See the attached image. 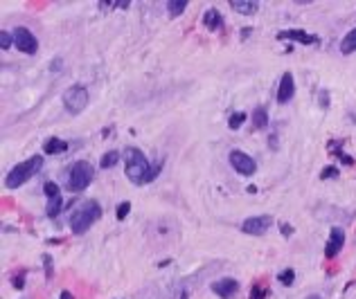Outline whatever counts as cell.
<instances>
[{"label":"cell","mask_w":356,"mask_h":299,"mask_svg":"<svg viewBox=\"0 0 356 299\" xmlns=\"http://www.w3.org/2000/svg\"><path fill=\"white\" fill-rule=\"evenodd\" d=\"M124 157H127L124 173H127V178L131 180L133 185H138V187L156 180V176L160 173L162 165H151L149 157H146L140 149H135V146H129V149L124 151Z\"/></svg>","instance_id":"6da1fadb"},{"label":"cell","mask_w":356,"mask_h":299,"mask_svg":"<svg viewBox=\"0 0 356 299\" xmlns=\"http://www.w3.org/2000/svg\"><path fill=\"white\" fill-rule=\"evenodd\" d=\"M99 218H101V205L99 202L97 200H83L70 212V221H68V225H70L72 234L81 236V234H86Z\"/></svg>","instance_id":"7a4b0ae2"},{"label":"cell","mask_w":356,"mask_h":299,"mask_svg":"<svg viewBox=\"0 0 356 299\" xmlns=\"http://www.w3.org/2000/svg\"><path fill=\"white\" fill-rule=\"evenodd\" d=\"M41 169H43V155L27 157V160H23V162H18V165H14L7 171V176H5V187L11 189V191L20 189L23 185H25L27 180H32L38 171H41Z\"/></svg>","instance_id":"3957f363"},{"label":"cell","mask_w":356,"mask_h":299,"mask_svg":"<svg viewBox=\"0 0 356 299\" xmlns=\"http://www.w3.org/2000/svg\"><path fill=\"white\" fill-rule=\"evenodd\" d=\"M95 178V169L88 160H77L72 162L70 169H68V176H66V187L68 191L72 194H79V191L88 189V185L93 182Z\"/></svg>","instance_id":"277c9868"},{"label":"cell","mask_w":356,"mask_h":299,"mask_svg":"<svg viewBox=\"0 0 356 299\" xmlns=\"http://www.w3.org/2000/svg\"><path fill=\"white\" fill-rule=\"evenodd\" d=\"M61 101H64V108L70 112V115H81V112L88 108V104H90L88 88L81 86V83H75V86H70V88L64 90Z\"/></svg>","instance_id":"5b68a950"},{"label":"cell","mask_w":356,"mask_h":299,"mask_svg":"<svg viewBox=\"0 0 356 299\" xmlns=\"http://www.w3.org/2000/svg\"><path fill=\"white\" fill-rule=\"evenodd\" d=\"M273 227V216L268 214H259V216H248L241 223V232L248 236H264L268 229Z\"/></svg>","instance_id":"8992f818"},{"label":"cell","mask_w":356,"mask_h":299,"mask_svg":"<svg viewBox=\"0 0 356 299\" xmlns=\"http://www.w3.org/2000/svg\"><path fill=\"white\" fill-rule=\"evenodd\" d=\"M228 160H230V167H233L235 171L239 173V176H253V173L257 171L255 157H250L248 153H244V151H239V149H233V151H230Z\"/></svg>","instance_id":"52a82bcc"},{"label":"cell","mask_w":356,"mask_h":299,"mask_svg":"<svg viewBox=\"0 0 356 299\" xmlns=\"http://www.w3.org/2000/svg\"><path fill=\"white\" fill-rule=\"evenodd\" d=\"M11 34H14V45L20 50L23 54L34 56V54L38 52V38L34 36V34L27 30V27L20 25V27H16V30L11 32Z\"/></svg>","instance_id":"ba28073f"},{"label":"cell","mask_w":356,"mask_h":299,"mask_svg":"<svg viewBox=\"0 0 356 299\" xmlns=\"http://www.w3.org/2000/svg\"><path fill=\"white\" fill-rule=\"evenodd\" d=\"M345 241H347V234L343 227H331L329 229V239H327V245H325V257L327 259H334L341 255V250L345 247Z\"/></svg>","instance_id":"9c48e42d"},{"label":"cell","mask_w":356,"mask_h":299,"mask_svg":"<svg viewBox=\"0 0 356 299\" xmlns=\"http://www.w3.org/2000/svg\"><path fill=\"white\" fill-rule=\"evenodd\" d=\"M275 97H278V104H282V106L289 104V101L296 97V79H293L291 72H284V75H282Z\"/></svg>","instance_id":"30bf717a"},{"label":"cell","mask_w":356,"mask_h":299,"mask_svg":"<svg viewBox=\"0 0 356 299\" xmlns=\"http://www.w3.org/2000/svg\"><path fill=\"white\" fill-rule=\"evenodd\" d=\"M237 290H239V281L233 279V277H223V279H219L212 284V292L219 295L221 299H230Z\"/></svg>","instance_id":"8fae6325"},{"label":"cell","mask_w":356,"mask_h":299,"mask_svg":"<svg viewBox=\"0 0 356 299\" xmlns=\"http://www.w3.org/2000/svg\"><path fill=\"white\" fill-rule=\"evenodd\" d=\"M278 38H289V41H296V43H300V45H318L320 43V38L318 36H313V34H309V32H304V30H284V32H280L278 34Z\"/></svg>","instance_id":"7c38bea8"},{"label":"cell","mask_w":356,"mask_h":299,"mask_svg":"<svg viewBox=\"0 0 356 299\" xmlns=\"http://www.w3.org/2000/svg\"><path fill=\"white\" fill-rule=\"evenodd\" d=\"M230 7H233L237 14L244 16H253L259 11V3L257 0H230Z\"/></svg>","instance_id":"4fadbf2b"},{"label":"cell","mask_w":356,"mask_h":299,"mask_svg":"<svg viewBox=\"0 0 356 299\" xmlns=\"http://www.w3.org/2000/svg\"><path fill=\"white\" fill-rule=\"evenodd\" d=\"M66 151H68V142L61 137H50V140H45V144H43L45 155H59V153H66Z\"/></svg>","instance_id":"5bb4252c"},{"label":"cell","mask_w":356,"mask_h":299,"mask_svg":"<svg viewBox=\"0 0 356 299\" xmlns=\"http://www.w3.org/2000/svg\"><path fill=\"white\" fill-rule=\"evenodd\" d=\"M203 25L207 27V30H221L223 27V18H221V14H219V9H214V7H210L203 14Z\"/></svg>","instance_id":"9a60e30c"},{"label":"cell","mask_w":356,"mask_h":299,"mask_svg":"<svg viewBox=\"0 0 356 299\" xmlns=\"http://www.w3.org/2000/svg\"><path fill=\"white\" fill-rule=\"evenodd\" d=\"M253 128L255 131H264V128H268V110H266V106H257L255 110H253Z\"/></svg>","instance_id":"2e32d148"},{"label":"cell","mask_w":356,"mask_h":299,"mask_svg":"<svg viewBox=\"0 0 356 299\" xmlns=\"http://www.w3.org/2000/svg\"><path fill=\"white\" fill-rule=\"evenodd\" d=\"M341 52L343 54H354L356 52V27H352L341 41Z\"/></svg>","instance_id":"e0dca14e"},{"label":"cell","mask_w":356,"mask_h":299,"mask_svg":"<svg viewBox=\"0 0 356 299\" xmlns=\"http://www.w3.org/2000/svg\"><path fill=\"white\" fill-rule=\"evenodd\" d=\"M165 9H167V14L172 16V18H176V16L185 14V9H187V0H167Z\"/></svg>","instance_id":"ac0fdd59"},{"label":"cell","mask_w":356,"mask_h":299,"mask_svg":"<svg viewBox=\"0 0 356 299\" xmlns=\"http://www.w3.org/2000/svg\"><path fill=\"white\" fill-rule=\"evenodd\" d=\"M61 207H64V198H61V196L48 198V207H45V214H48V218H56V216H59Z\"/></svg>","instance_id":"d6986e66"},{"label":"cell","mask_w":356,"mask_h":299,"mask_svg":"<svg viewBox=\"0 0 356 299\" xmlns=\"http://www.w3.org/2000/svg\"><path fill=\"white\" fill-rule=\"evenodd\" d=\"M117 162H120V151H106V153L101 155V160H99V167L111 169V167H115Z\"/></svg>","instance_id":"ffe728a7"},{"label":"cell","mask_w":356,"mask_h":299,"mask_svg":"<svg viewBox=\"0 0 356 299\" xmlns=\"http://www.w3.org/2000/svg\"><path fill=\"white\" fill-rule=\"evenodd\" d=\"M244 122H246V112H233L230 115V120H228V128L230 131H237V128H241L244 126Z\"/></svg>","instance_id":"44dd1931"},{"label":"cell","mask_w":356,"mask_h":299,"mask_svg":"<svg viewBox=\"0 0 356 299\" xmlns=\"http://www.w3.org/2000/svg\"><path fill=\"white\" fill-rule=\"evenodd\" d=\"M278 279H280L282 286H293V281H296V270H293V268L282 270V272L278 274Z\"/></svg>","instance_id":"7402d4cb"},{"label":"cell","mask_w":356,"mask_h":299,"mask_svg":"<svg viewBox=\"0 0 356 299\" xmlns=\"http://www.w3.org/2000/svg\"><path fill=\"white\" fill-rule=\"evenodd\" d=\"M43 194L48 196V198H54V196H61V187L52 180H48V182L43 185Z\"/></svg>","instance_id":"603a6c76"},{"label":"cell","mask_w":356,"mask_h":299,"mask_svg":"<svg viewBox=\"0 0 356 299\" xmlns=\"http://www.w3.org/2000/svg\"><path fill=\"white\" fill-rule=\"evenodd\" d=\"M129 212H131V202L129 200H124L117 205V221H124V218L129 216Z\"/></svg>","instance_id":"cb8c5ba5"},{"label":"cell","mask_w":356,"mask_h":299,"mask_svg":"<svg viewBox=\"0 0 356 299\" xmlns=\"http://www.w3.org/2000/svg\"><path fill=\"white\" fill-rule=\"evenodd\" d=\"M11 45H14V34H11V32H3V34H0V48L9 50Z\"/></svg>","instance_id":"d4e9b609"},{"label":"cell","mask_w":356,"mask_h":299,"mask_svg":"<svg viewBox=\"0 0 356 299\" xmlns=\"http://www.w3.org/2000/svg\"><path fill=\"white\" fill-rule=\"evenodd\" d=\"M99 7H120V9H129V7H131V3H129V0H120V3H115V0H113V3H99Z\"/></svg>","instance_id":"484cf974"},{"label":"cell","mask_w":356,"mask_h":299,"mask_svg":"<svg viewBox=\"0 0 356 299\" xmlns=\"http://www.w3.org/2000/svg\"><path fill=\"white\" fill-rule=\"evenodd\" d=\"M320 178L327 180V178H338V169L336 167H325L323 173H320Z\"/></svg>","instance_id":"4316f807"},{"label":"cell","mask_w":356,"mask_h":299,"mask_svg":"<svg viewBox=\"0 0 356 299\" xmlns=\"http://www.w3.org/2000/svg\"><path fill=\"white\" fill-rule=\"evenodd\" d=\"M43 263H45V274H48V279H50L52 277V257L43 255Z\"/></svg>","instance_id":"83f0119b"},{"label":"cell","mask_w":356,"mask_h":299,"mask_svg":"<svg viewBox=\"0 0 356 299\" xmlns=\"http://www.w3.org/2000/svg\"><path fill=\"white\" fill-rule=\"evenodd\" d=\"M318 97H320V106H323V108H329V93H327V90H320Z\"/></svg>","instance_id":"f1b7e54d"},{"label":"cell","mask_w":356,"mask_h":299,"mask_svg":"<svg viewBox=\"0 0 356 299\" xmlns=\"http://www.w3.org/2000/svg\"><path fill=\"white\" fill-rule=\"evenodd\" d=\"M264 295H266V290H262V288H253L250 290V299H264Z\"/></svg>","instance_id":"f546056e"},{"label":"cell","mask_w":356,"mask_h":299,"mask_svg":"<svg viewBox=\"0 0 356 299\" xmlns=\"http://www.w3.org/2000/svg\"><path fill=\"white\" fill-rule=\"evenodd\" d=\"M59 299H75V295H72L70 290H61V297Z\"/></svg>","instance_id":"4dcf8cb0"},{"label":"cell","mask_w":356,"mask_h":299,"mask_svg":"<svg viewBox=\"0 0 356 299\" xmlns=\"http://www.w3.org/2000/svg\"><path fill=\"white\" fill-rule=\"evenodd\" d=\"M50 67H52V72L61 70V59H54V61H52V65H50Z\"/></svg>","instance_id":"1f68e13d"}]
</instances>
